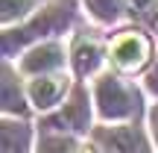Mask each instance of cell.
<instances>
[{
	"instance_id": "cell-1",
	"label": "cell",
	"mask_w": 158,
	"mask_h": 153,
	"mask_svg": "<svg viewBox=\"0 0 158 153\" xmlns=\"http://www.w3.org/2000/svg\"><path fill=\"white\" fill-rule=\"evenodd\" d=\"M97 103H100L102 118H129L132 112H138L135 94L120 79H111V77H106L97 85Z\"/></svg>"
},
{
	"instance_id": "cell-2",
	"label": "cell",
	"mask_w": 158,
	"mask_h": 153,
	"mask_svg": "<svg viewBox=\"0 0 158 153\" xmlns=\"http://www.w3.org/2000/svg\"><path fill=\"white\" fill-rule=\"evenodd\" d=\"M111 56H114V62H117L123 71H135V68H141V65L147 62L149 41L143 38L141 33H126V35H120V38L114 41Z\"/></svg>"
},
{
	"instance_id": "cell-3",
	"label": "cell",
	"mask_w": 158,
	"mask_h": 153,
	"mask_svg": "<svg viewBox=\"0 0 158 153\" xmlns=\"http://www.w3.org/2000/svg\"><path fill=\"white\" fill-rule=\"evenodd\" d=\"M100 138H102V144L108 147V153H147L141 136H138L135 130H129V127L106 130V133H100Z\"/></svg>"
},
{
	"instance_id": "cell-4",
	"label": "cell",
	"mask_w": 158,
	"mask_h": 153,
	"mask_svg": "<svg viewBox=\"0 0 158 153\" xmlns=\"http://www.w3.org/2000/svg\"><path fill=\"white\" fill-rule=\"evenodd\" d=\"M62 91H64L62 77H38L29 85V97H32V103L38 109H50L53 103L62 97Z\"/></svg>"
},
{
	"instance_id": "cell-5",
	"label": "cell",
	"mask_w": 158,
	"mask_h": 153,
	"mask_svg": "<svg viewBox=\"0 0 158 153\" xmlns=\"http://www.w3.org/2000/svg\"><path fill=\"white\" fill-rule=\"evenodd\" d=\"M85 118H88L85 97H82V94H76L73 100L64 106V112H62V115H56L50 124H53V127H62V130H64V127H70V130H82V127H85Z\"/></svg>"
},
{
	"instance_id": "cell-6",
	"label": "cell",
	"mask_w": 158,
	"mask_h": 153,
	"mask_svg": "<svg viewBox=\"0 0 158 153\" xmlns=\"http://www.w3.org/2000/svg\"><path fill=\"white\" fill-rule=\"evenodd\" d=\"M56 65H62V50H59L56 44L38 47L32 56L23 59V71H32V74H38V71H44V68H56Z\"/></svg>"
},
{
	"instance_id": "cell-7",
	"label": "cell",
	"mask_w": 158,
	"mask_h": 153,
	"mask_svg": "<svg viewBox=\"0 0 158 153\" xmlns=\"http://www.w3.org/2000/svg\"><path fill=\"white\" fill-rule=\"evenodd\" d=\"M97 62H100V47L94 44V41H79L76 44V53H73V65L79 74H88V71L97 68Z\"/></svg>"
},
{
	"instance_id": "cell-8",
	"label": "cell",
	"mask_w": 158,
	"mask_h": 153,
	"mask_svg": "<svg viewBox=\"0 0 158 153\" xmlns=\"http://www.w3.org/2000/svg\"><path fill=\"white\" fill-rule=\"evenodd\" d=\"M27 130L23 127H3V153H23L27 150Z\"/></svg>"
},
{
	"instance_id": "cell-9",
	"label": "cell",
	"mask_w": 158,
	"mask_h": 153,
	"mask_svg": "<svg viewBox=\"0 0 158 153\" xmlns=\"http://www.w3.org/2000/svg\"><path fill=\"white\" fill-rule=\"evenodd\" d=\"M29 6H32V0H3V18L12 21L15 15H23Z\"/></svg>"
},
{
	"instance_id": "cell-10",
	"label": "cell",
	"mask_w": 158,
	"mask_h": 153,
	"mask_svg": "<svg viewBox=\"0 0 158 153\" xmlns=\"http://www.w3.org/2000/svg\"><path fill=\"white\" fill-rule=\"evenodd\" d=\"M88 3L100 18H114L117 15V3H114V0H88Z\"/></svg>"
},
{
	"instance_id": "cell-11",
	"label": "cell",
	"mask_w": 158,
	"mask_h": 153,
	"mask_svg": "<svg viewBox=\"0 0 158 153\" xmlns=\"http://www.w3.org/2000/svg\"><path fill=\"white\" fill-rule=\"evenodd\" d=\"M38 153H70V142H64V138H44Z\"/></svg>"
},
{
	"instance_id": "cell-12",
	"label": "cell",
	"mask_w": 158,
	"mask_h": 153,
	"mask_svg": "<svg viewBox=\"0 0 158 153\" xmlns=\"http://www.w3.org/2000/svg\"><path fill=\"white\" fill-rule=\"evenodd\" d=\"M129 3L135 6L138 12H147V9H152V3H155V0H129Z\"/></svg>"
},
{
	"instance_id": "cell-13",
	"label": "cell",
	"mask_w": 158,
	"mask_h": 153,
	"mask_svg": "<svg viewBox=\"0 0 158 153\" xmlns=\"http://www.w3.org/2000/svg\"><path fill=\"white\" fill-rule=\"evenodd\" d=\"M152 130H155V142H158V109L152 112Z\"/></svg>"
},
{
	"instance_id": "cell-14",
	"label": "cell",
	"mask_w": 158,
	"mask_h": 153,
	"mask_svg": "<svg viewBox=\"0 0 158 153\" xmlns=\"http://www.w3.org/2000/svg\"><path fill=\"white\" fill-rule=\"evenodd\" d=\"M85 153H94V150H85Z\"/></svg>"
}]
</instances>
